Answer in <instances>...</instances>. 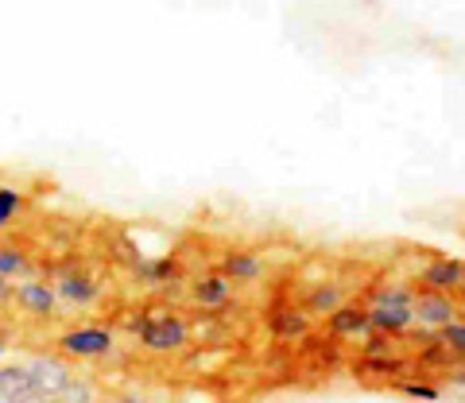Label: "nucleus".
I'll use <instances>...</instances> for the list:
<instances>
[{"instance_id":"f257e3e1","label":"nucleus","mask_w":465,"mask_h":403,"mask_svg":"<svg viewBox=\"0 0 465 403\" xmlns=\"http://www.w3.org/2000/svg\"><path fill=\"white\" fill-rule=\"evenodd\" d=\"M411 299H415V287L411 283H388V287H376L369 295L365 310H369V329L376 334H388V338H407V329L415 326L411 319Z\"/></svg>"},{"instance_id":"f03ea898","label":"nucleus","mask_w":465,"mask_h":403,"mask_svg":"<svg viewBox=\"0 0 465 403\" xmlns=\"http://www.w3.org/2000/svg\"><path fill=\"white\" fill-rule=\"evenodd\" d=\"M140 345L152 353H183L191 345V319L186 314H148V326L140 329Z\"/></svg>"},{"instance_id":"7ed1b4c3","label":"nucleus","mask_w":465,"mask_h":403,"mask_svg":"<svg viewBox=\"0 0 465 403\" xmlns=\"http://www.w3.org/2000/svg\"><path fill=\"white\" fill-rule=\"evenodd\" d=\"M116 345V334L105 326H70L63 338H58V349L70 361H97V357L113 353Z\"/></svg>"},{"instance_id":"20e7f679","label":"nucleus","mask_w":465,"mask_h":403,"mask_svg":"<svg viewBox=\"0 0 465 403\" xmlns=\"http://www.w3.org/2000/svg\"><path fill=\"white\" fill-rule=\"evenodd\" d=\"M411 319H415L419 326H423V329H439V326H446V322L461 319V302H458V295L430 291V287H415Z\"/></svg>"},{"instance_id":"39448f33","label":"nucleus","mask_w":465,"mask_h":403,"mask_svg":"<svg viewBox=\"0 0 465 403\" xmlns=\"http://www.w3.org/2000/svg\"><path fill=\"white\" fill-rule=\"evenodd\" d=\"M24 369H27L32 388L43 399H58V396H63V388L74 380V369H70L66 357H47V353H43V357H32Z\"/></svg>"},{"instance_id":"423d86ee","label":"nucleus","mask_w":465,"mask_h":403,"mask_svg":"<svg viewBox=\"0 0 465 403\" xmlns=\"http://www.w3.org/2000/svg\"><path fill=\"white\" fill-rule=\"evenodd\" d=\"M326 334L338 338V341H361V338H365L369 334V310H365V302L345 299L341 307H333L326 314Z\"/></svg>"},{"instance_id":"0eeeda50","label":"nucleus","mask_w":465,"mask_h":403,"mask_svg":"<svg viewBox=\"0 0 465 403\" xmlns=\"http://www.w3.org/2000/svg\"><path fill=\"white\" fill-rule=\"evenodd\" d=\"M461 283H465V264L458 256H430V260L419 268V287H430V291L458 295Z\"/></svg>"},{"instance_id":"6e6552de","label":"nucleus","mask_w":465,"mask_h":403,"mask_svg":"<svg viewBox=\"0 0 465 403\" xmlns=\"http://www.w3.org/2000/svg\"><path fill=\"white\" fill-rule=\"evenodd\" d=\"M54 295H58V307H74V310H85L97 302V283L90 271H78V268H66L63 276L54 283Z\"/></svg>"},{"instance_id":"1a4fd4ad","label":"nucleus","mask_w":465,"mask_h":403,"mask_svg":"<svg viewBox=\"0 0 465 403\" xmlns=\"http://www.w3.org/2000/svg\"><path fill=\"white\" fill-rule=\"evenodd\" d=\"M232 287L237 283H229L222 271H210V276L194 280L191 299H194V307H202V310H225V307H232V299H237Z\"/></svg>"},{"instance_id":"9d476101","label":"nucleus","mask_w":465,"mask_h":403,"mask_svg":"<svg viewBox=\"0 0 465 403\" xmlns=\"http://www.w3.org/2000/svg\"><path fill=\"white\" fill-rule=\"evenodd\" d=\"M16 302L27 314H35V319H51V314L58 310L54 283H47V280H24L16 287Z\"/></svg>"},{"instance_id":"9b49d317","label":"nucleus","mask_w":465,"mask_h":403,"mask_svg":"<svg viewBox=\"0 0 465 403\" xmlns=\"http://www.w3.org/2000/svg\"><path fill=\"white\" fill-rule=\"evenodd\" d=\"M268 329L280 341H307L311 338V314L299 307H275L268 314Z\"/></svg>"},{"instance_id":"f8f14e48","label":"nucleus","mask_w":465,"mask_h":403,"mask_svg":"<svg viewBox=\"0 0 465 403\" xmlns=\"http://www.w3.org/2000/svg\"><path fill=\"white\" fill-rule=\"evenodd\" d=\"M133 276L152 283V287H163V283H179L183 280V264L171 260V256H136L133 260Z\"/></svg>"},{"instance_id":"ddd939ff","label":"nucleus","mask_w":465,"mask_h":403,"mask_svg":"<svg viewBox=\"0 0 465 403\" xmlns=\"http://www.w3.org/2000/svg\"><path fill=\"white\" fill-rule=\"evenodd\" d=\"M217 271L229 280V283H256L260 276H264V256L260 252H225V260L217 264Z\"/></svg>"},{"instance_id":"4468645a","label":"nucleus","mask_w":465,"mask_h":403,"mask_svg":"<svg viewBox=\"0 0 465 403\" xmlns=\"http://www.w3.org/2000/svg\"><path fill=\"white\" fill-rule=\"evenodd\" d=\"M341 302H345V291L338 283H322V287H314V291L307 295V307H311V314H318V319H326V314L333 307H341Z\"/></svg>"},{"instance_id":"2eb2a0df","label":"nucleus","mask_w":465,"mask_h":403,"mask_svg":"<svg viewBox=\"0 0 465 403\" xmlns=\"http://www.w3.org/2000/svg\"><path fill=\"white\" fill-rule=\"evenodd\" d=\"M32 271V260L27 252L12 249V244H0V280H24Z\"/></svg>"},{"instance_id":"dca6fc26","label":"nucleus","mask_w":465,"mask_h":403,"mask_svg":"<svg viewBox=\"0 0 465 403\" xmlns=\"http://www.w3.org/2000/svg\"><path fill=\"white\" fill-rule=\"evenodd\" d=\"M430 338L439 345H446L454 357H465V319H454V322H446L439 329H430Z\"/></svg>"},{"instance_id":"f3484780","label":"nucleus","mask_w":465,"mask_h":403,"mask_svg":"<svg viewBox=\"0 0 465 403\" xmlns=\"http://www.w3.org/2000/svg\"><path fill=\"white\" fill-rule=\"evenodd\" d=\"M391 388H396V392H403V396H411V399H427V403H439V399H442L439 384H430V380H423V377H400Z\"/></svg>"},{"instance_id":"a211bd4d","label":"nucleus","mask_w":465,"mask_h":403,"mask_svg":"<svg viewBox=\"0 0 465 403\" xmlns=\"http://www.w3.org/2000/svg\"><path fill=\"white\" fill-rule=\"evenodd\" d=\"M24 206H27V198L16 191V186H0V233L20 218Z\"/></svg>"},{"instance_id":"6ab92c4d","label":"nucleus","mask_w":465,"mask_h":403,"mask_svg":"<svg viewBox=\"0 0 465 403\" xmlns=\"http://www.w3.org/2000/svg\"><path fill=\"white\" fill-rule=\"evenodd\" d=\"M361 341H365L361 357H396V338H388V334H376V329H369Z\"/></svg>"},{"instance_id":"aec40b11","label":"nucleus","mask_w":465,"mask_h":403,"mask_svg":"<svg viewBox=\"0 0 465 403\" xmlns=\"http://www.w3.org/2000/svg\"><path fill=\"white\" fill-rule=\"evenodd\" d=\"M58 399H63V403H97V392H94L90 380H70Z\"/></svg>"},{"instance_id":"412c9836","label":"nucleus","mask_w":465,"mask_h":403,"mask_svg":"<svg viewBox=\"0 0 465 403\" xmlns=\"http://www.w3.org/2000/svg\"><path fill=\"white\" fill-rule=\"evenodd\" d=\"M121 403H148V399H143V396H136V392H133V396H124Z\"/></svg>"},{"instance_id":"4be33fe9","label":"nucleus","mask_w":465,"mask_h":403,"mask_svg":"<svg viewBox=\"0 0 465 403\" xmlns=\"http://www.w3.org/2000/svg\"><path fill=\"white\" fill-rule=\"evenodd\" d=\"M0 299H8V280H0Z\"/></svg>"},{"instance_id":"5701e85b","label":"nucleus","mask_w":465,"mask_h":403,"mask_svg":"<svg viewBox=\"0 0 465 403\" xmlns=\"http://www.w3.org/2000/svg\"><path fill=\"white\" fill-rule=\"evenodd\" d=\"M97 403H121V399H97Z\"/></svg>"},{"instance_id":"b1692460","label":"nucleus","mask_w":465,"mask_h":403,"mask_svg":"<svg viewBox=\"0 0 465 403\" xmlns=\"http://www.w3.org/2000/svg\"><path fill=\"white\" fill-rule=\"evenodd\" d=\"M43 403H63V399H43Z\"/></svg>"},{"instance_id":"393cba45","label":"nucleus","mask_w":465,"mask_h":403,"mask_svg":"<svg viewBox=\"0 0 465 403\" xmlns=\"http://www.w3.org/2000/svg\"><path fill=\"white\" fill-rule=\"evenodd\" d=\"M0 357H5V341H0Z\"/></svg>"}]
</instances>
